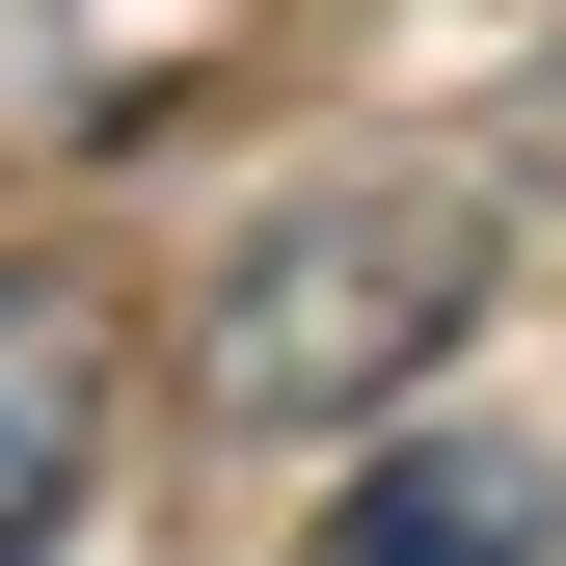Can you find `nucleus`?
<instances>
[{
	"mask_svg": "<svg viewBox=\"0 0 566 566\" xmlns=\"http://www.w3.org/2000/svg\"><path fill=\"white\" fill-rule=\"evenodd\" d=\"M459 324H485V189L350 163V189H297V217L217 270V405L243 432H324V405H405Z\"/></svg>",
	"mask_w": 566,
	"mask_h": 566,
	"instance_id": "nucleus-1",
	"label": "nucleus"
},
{
	"mask_svg": "<svg viewBox=\"0 0 566 566\" xmlns=\"http://www.w3.org/2000/svg\"><path fill=\"white\" fill-rule=\"evenodd\" d=\"M539 539H566L539 432H405V459L324 485V566H539Z\"/></svg>",
	"mask_w": 566,
	"mask_h": 566,
	"instance_id": "nucleus-2",
	"label": "nucleus"
},
{
	"mask_svg": "<svg viewBox=\"0 0 566 566\" xmlns=\"http://www.w3.org/2000/svg\"><path fill=\"white\" fill-rule=\"evenodd\" d=\"M82 459H108V324L54 297L28 243H0V566H28L54 513H82Z\"/></svg>",
	"mask_w": 566,
	"mask_h": 566,
	"instance_id": "nucleus-3",
	"label": "nucleus"
}]
</instances>
